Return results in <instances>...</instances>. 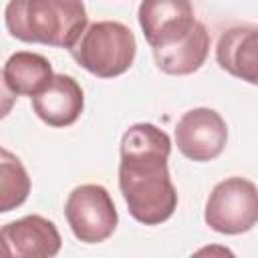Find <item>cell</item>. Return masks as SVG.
I'll return each instance as SVG.
<instances>
[{
    "label": "cell",
    "instance_id": "obj_1",
    "mask_svg": "<svg viewBox=\"0 0 258 258\" xmlns=\"http://www.w3.org/2000/svg\"><path fill=\"white\" fill-rule=\"evenodd\" d=\"M119 189L133 220L157 226L177 208V189L171 181L167 159L169 135L153 123H135L121 137Z\"/></svg>",
    "mask_w": 258,
    "mask_h": 258
},
{
    "label": "cell",
    "instance_id": "obj_2",
    "mask_svg": "<svg viewBox=\"0 0 258 258\" xmlns=\"http://www.w3.org/2000/svg\"><path fill=\"white\" fill-rule=\"evenodd\" d=\"M4 24L16 40L71 50L89 18L83 0H8Z\"/></svg>",
    "mask_w": 258,
    "mask_h": 258
},
{
    "label": "cell",
    "instance_id": "obj_3",
    "mask_svg": "<svg viewBox=\"0 0 258 258\" xmlns=\"http://www.w3.org/2000/svg\"><path fill=\"white\" fill-rule=\"evenodd\" d=\"M69 52L87 73L99 79H113L131 69L137 54V42L131 28L123 22L99 20L87 26Z\"/></svg>",
    "mask_w": 258,
    "mask_h": 258
},
{
    "label": "cell",
    "instance_id": "obj_4",
    "mask_svg": "<svg viewBox=\"0 0 258 258\" xmlns=\"http://www.w3.org/2000/svg\"><path fill=\"white\" fill-rule=\"evenodd\" d=\"M206 224L226 236H238L258 224V187L240 175L214 185L204 208Z\"/></svg>",
    "mask_w": 258,
    "mask_h": 258
},
{
    "label": "cell",
    "instance_id": "obj_5",
    "mask_svg": "<svg viewBox=\"0 0 258 258\" xmlns=\"http://www.w3.org/2000/svg\"><path fill=\"white\" fill-rule=\"evenodd\" d=\"M64 218L75 238L85 244L105 242L119 222L111 194L99 183L75 187L64 202Z\"/></svg>",
    "mask_w": 258,
    "mask_h": 258
},
{
    "label": "cell",
    "instance_id": "obj_6",
    "mask_svg": "<svg viewBox=\"0 0 258 258\" xmlns=\"http://www.w3.org/2000/svg\"><path fill=\"white\" fill-rule=\"evenodd\" d=\"M228 143V125L224 117L208 107L185 111L175 125V145L191 161L216 159Z\"/></svg>",
    "mask_w": 258,
    "mask_h": 258
},
{
    "label": "cell",
    "instance_id": "obj_7",
    "mask_svg": "<svg viewBox=\"0 0 258 258\" xmlns=\"http://www.w3.org/2000/svg\"><path fill=\"white\" fill-rule=\"evenodd\" d=\"M137 18L151 50L183 40L198 24L191 0H141Z\"/></svg>",
    "mask_w": 258,
    "mask_h": 258
},
{
    "label": "cell",
    "instance_id": "obj_8",
    "mask_svg": "<svg viewBox=\"0 0 258 258\" xmlns=\"http://www.w3.org/2000/svg\"><path fill=\"white\" fill-rule=\"evenodd\" d=\"M0 246L6 256L52 258L60 252L62 240L54 222H50L44 216L30 214L2 226Z\"/></svg>",
    "mask_w": 258,
    "mask_h": 258
},
{
    "label": "cell",
    "instance_id": "obj_9",
    "mask_svg": "<svg viewBox=\"0 0 258 258\" xmlns=\"http://www.w3.org/2000/svg\"><path fill=\"white\" fill-rule=\"evenodd\" d=\"M32 109L42 123L50 127H69L81 117L85 95L71 75L56 73L52 81L32 97Z\"/></svg>",
    "mask_w": 258,
    "mask_h": 258
},
{
    "label": "cell",
    "instance_id": "obj_10",
    "mask_svg": "<svg viewBox=\"0 0 258 258\" xmlns=\"http://www.w3.org/2000/svg\"><path fill=\"white\" fill-rule=\"evenodd\" d=\"M216 60L228 75L258 85V26H232L216 44Z\"/></svg>",
    "mask_w": 258,
    "mask_h": 258
},
{
    "label": "cell",
    "instance_id": "obj_11",
    "mask_svg": "<svg viewBox=\"0 0 258 258\" xmlns=\"http://www.w3.org/2000/svg\"><path fill=\"white\" fill-rule=\"evenodd\" d=\"M52 64L46 56L30 50H18L8 56L2 69V83L8 93L14 97L38 95L52 81Z\"/></svg>",
    "mask_w": 258,
    "mask_h": 258
},
{
    "label": "cell",
    "instance_id": "obj_12",
    "mask_svg": "<svg viewBox=\"0 0 258 258\" xmlns=\"http://www.w3.org/2000/svg\"><path fill=\"white\" fill-rule=\"evenodd\" d=\"M210 52V32L198 20L194 30L179 42L153 50L155 64L161 73L173 77H185L202 69Z\"/></svg>",
    "mask_w": 258,
    "mask_h": 258
},
{
    "label": "cell",
    "instance_id": "obj_13",
    "mask_svg": "<svg viewBox=\"0 0 258 258\" xmlns=\"http://www.w3.org/2000/svg\"><path fill=\"white\" fill-rule=\"evenodd\" d=\"M30 177L22 161L8 149L0 151V212L6 214L26 202Z\"/></svg>",
    "mask_w": 258,
    "mask_h": 258
}]
</instances>
